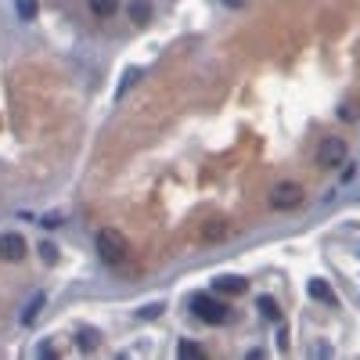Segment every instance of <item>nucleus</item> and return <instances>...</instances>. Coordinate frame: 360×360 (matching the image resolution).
<instances>
[{
	"label": "nucleus",
	"mask_w": 360,
	"mask_h": 360,
	"mask_svg": "<svg viewBox=\"0 0 360 360\" xmlns=\"http://www.w3.org/2000/svg\"><path fill=\"white\" fill-rule=\"evenodd\" d=\"M126 15H130V22L144 26V22H152V4H148V0H130V4H126Z\"/></svg>",
	"instance_id": "obj_8"
},
{
	"label": "nucleus",
	"mask_w": 360,
	"mask_h": 360,
	"mask_svg": "<svg viewBox=\"0 0 360 360\" xmlns=\"http://www.w3.org/2000/svg\"><path fill=\"white\" fill-rule=\"evenodd\" d=\"M256 310L267 317V321H281V306H278V299H270V295H260Z\"/></svg>",
	"instance_id": "obj_10"
},
{
	"label": "nucleus",
	"mask_w": 360,
	"mask_h": 360,
	"mask_svg": "<svg viewBox=\"0 0 360 360\" xmlns=\"http://www.w3.org/2000/svg\"><path fill=\"white\" fill-rule=\"evenodd\" d=\"M306 191H303V184H295V180H281V184H274V191H270V205L274 209H295V205H303Z\"/></svg>",
	"instance_id": "obj_4"
},
{
	"label": "nucleus",
	"mask_w": 360,
	"mask_h": 360,
	"mask_svg": "<svg viewBox=\"0 0 360 360\" xmlns=\"http://www.w3.org/2000/svg\"><path fill=\"white\" fill-rule=\"evenodd\" d=\"M338 119H346V123H353V119H357V104H353V101H346L343 109H338Z\"/></svg>",
	"instance_id": "obj_18"
},
{
	"label": "nucleus",
	"mask_w": 360,
	"mask_h": 360,
	"mask_svg": "<svg viewBox=\"0 0 360 360\" xmlns=\"http://www.w3.org/2000/svg\"><path fill=\"white\" fill-rule=\"evenodd\" d=\"M97 256H101V263H109V267H116V263L126 260V238H123V230H116V227L97 230Z\"/></svg>",
	"instance_id": "obj_2"
},
{
	"label": "nucleus",
	"mask_w": 360,
	"mask_h": 360,
	"mask_svg": "<svg viewBox=\"0 0 360 360\" xmlns=\"http://www.w3.org/2000/svg\"><path fill=\"white\" fill-rule=\"evenodd\" d=\"M40 224H44V227H61V217H58V213H47Z\"/></svg>",
	"instance_id": "obj_19"
},
{
	"label": "nucleus",
	"mask_w": 360,
	"mask_h": 360,
	"mask_svg": "<svg viewBox=\"0 0 360 360\" xmlns=\"http://www.w3.org/2000/svg\"><path fill=\"white\" fill-rule=\"evenodd\" d=\"M213 288H217V292H224V295H242V292L249 288V281H245V278H238V274H224V278H217V281H213Z\"/></svg>",
	"instance_id": "obj_6"
},
{
	"label": "nucleus",
	"mask_w": 360,
	"mask_h": 360,
	"mask_svg": "<svg viewBox=\"0 0 360 360\" xmlns=\"http://www.w3.org/2000/svg\"><path fill=\"white\" fill-rule=\"evenodd\" d=\"M87 8L94 18H112L116 8H119V0H87Z\"/></svg>",
	"instance_id": "obj_9"
},
{
	"label": "nucleus",
	"mask_w": 360,
	"mask_h": 360,
	"mask_svg": "<svg viewBox=\"0 0 360 360\" xmlns=\"http://www.w3.org/2000/svg\"><path fill=\"white\" fill-rule=\"evenodd\" d=\"M317 166L321 169H335V166H343L346 162V141L343 137H324L321 144H317Z\"/></svg>",
	"instance_id": "obj_3"
},
{
	"label": "nucleus",
	"mask_w": 360,
	"mask_h": 360,
	"mask_svg": "<svg viewBox=\"0 0 360 360\" xmlns=\"http://www.w3.org/2000/svg\"><path fill=\"white\" fill-rule=\"evenodd\" d=\"M44 303H47V295H44V292H36L33 299H29V306H26V313H22V324H33V321H36V313L44 310Z\"/></svg>",
	"instance_id": "obj_11"
},
{
	"label": "nucleus",
	"mask_w": 360,
	"mask_h": 360,
	"mask_svg": "<svg viewBox=\"0 0 360 360\" xmlns=\"http://www.w3.org/2000/svg\"><path fill=\"white\" fill-rule=\"evenodd\" d=\"M79 346H83V350H97V346H101V331L83 328V331H79Z\"/></svg>",
	"instance_id": "obj_13"
},
{
	"label": "nucleus",
	"mask_w": 360,
	"mask_h": 360,
	"mask_svg": "<svg viewBox=\"0 0 360 360\" xmlns=\"http://www.w3.org/2000/svg\"><path fill=\"white\" fill-rule=\"evenodd\" d=\"M191 310H195L198 321H205V324H227V321H230V306H227L224 299L205 295V292L191 295Z\"/></svg>",
	"instance_id": "obj_1"
},
{
	"label": "nucleus",
	"mask_w": 360,
	"mask_h": 360,
	"mask_svg": "<svg viewBox=\"0 0 360 360\" xmlns=\"http://www.w3.org/2000/svg\"><path fill=\"white\" fill-rule=\"evenodd\" d=\"M306 292L313 295L317 303H324V306H335V303H338V295H335V292H331V288H328V285H324L321 278H313V281L306 285Z\"/></svg>",
	"instance_id": "obj_7"
},
{
	"label": "nucleus",
	"mask_w": 360,
	"mask_h": 360,
	"mask_svg": "<svg viewBox=\"0 0 360 360\" xmlns=\"http://www.w3.org/2000/svg\"><path fill=\"white\" fill-rule=\"evenodd\" d=\"M162 310H166L162 303H152V306H144V310H141V321H155V317H162Z\"/></svg>",
	"instance_id": "obj_17"
},
{
	"label": "nucleus",
	"mask_w": 360,
	"mask_h": 360,
	"mask_svg": "<svg viewBox=\"0 0 360 360\" xmlns=\"http://www.w3.org/2000/svg\"><path fill=\"white\" fill-rule=\"evenodd\" d=\"M40 260H44V263H58V249L47 245V242H40Z\"/></svg>",
	"instance_id": "obj_16"
},
{
	"label": "nucleus",
	"mask_w": 360,
	"mask_h": 360,
	"mask_svg": "<svg viewBox=\"0 0 360 360\" xmlns=\"http://www.w3.org/2000/svg\"><path fill=\"white\" fill-rule=\"evenodd\" d=\"M224 4H227V8H242V0H224Z\"/></svg>",
	"instance_id": "obj_20"
},
{
	"label": "nucleus",
	"mask_w": 360,
	"mask_h": 360,
	"mask_svg": "<svg viewBox=\"0 0 360 360\" xmlns=\"http://www.w3.org/2000/svg\"><path fill=\"white\" fill-rule=\"evenodd\" d=\"M26 256V238L15 235V230H8V235H0V260L4 263H18Z\"/></svg>",
	"instance_id": "obj_5"
},
{
	"label": "nucleus",
	"mask_w": 360,
	"mask_h": 360,
	"mask_svg": "<svg viewBox=\"0 0 360 360\" xmlns=\"http://www.w3.org/2000/svg\"><path fill=\"white\" fill-rule=\"evenodd\" d=\"M177 353H180V357H205V350H202V346H195V343H187V338L177 346Z\"/></svg>",
	"instance_id": "obj_15"
},
{
	"label": "nucleus",
	"mask_w": 360,
	"mask_h": 360,
	"mask_svg": "<svg viewBox=\"0 0 360 360\" xmlns=\"http://www.w3.org/2000/svg\"><path fill=\"white\" fill-rule=\"evenodd\" d=\"M224 230H227V227H224L220 220H209L202 235H205V242H217V238H224Z\"/></svg>",
	"instance_id": "obj_14"
},
{
	"label": "nucleus",
	"mask_w": 360,
	"mask_h": 360,
	"mask_svg": "<svg viewBox=\"0 0 360 360\" xmlns=\"http://www.w3.org/2000/svg\"><path fill=\"white\" fill-rule=\"evenodd\" d=\"M15 11H18L22 22H33L36 11H40V0H15Z\"/></svg>",
	"instance_id": "obj_12"
}]
</instances>
